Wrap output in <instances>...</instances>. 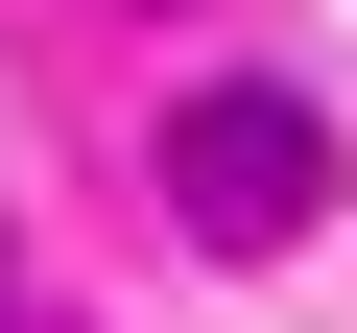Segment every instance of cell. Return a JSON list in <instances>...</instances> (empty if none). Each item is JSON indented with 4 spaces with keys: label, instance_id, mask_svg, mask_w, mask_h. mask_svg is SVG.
<instances>
[{
    "label": "cell",
    "instance_id": "1",
    "mask_svg": "<svg viewBox=\"0 0 357 333\" xmlns=\"http://www.w3.org/2000/svg\"><path fill=\"white\" fill-rule=\"evenodd\" d=\"M143 166H167V215H191L215 262H286V238L333 215V119H310L286 72H215V95H167V143H143Z\"/></svg>",
    "mask_w": 357,
    "mask_h": 333
}]
</instances>
